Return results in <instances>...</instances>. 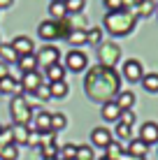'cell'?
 I'll return each mask as SVG.
<instances>
[{"mask_svg":"<svg viewBox=\"0 0 158 160\" xmlns=\"http://www.w3.org/2000/svg\"><path fill=\"white\" fill-rule=\"evenodd\" d=\"M135 100H137V98H135L133 91H121L114 102L119 104V109H121V112H130V109L135 107Z\"/></svg>","mask_w":158,"mask_h":160,"instance_id":"9a60e30c","label":"cell"},{"mask_svg":"<svg viewBox=\"0 0 158 160\" xmlns=\"http://www.w3.org/2000/svg\"><path fill=\"white\" fill-rule=\"evenodd\" d=\"M56 160H77V144H65L58 148Z\"/></svg>","mask_w":158,"mask_h":160,"instance_id":"83f0119b","label":"cell"},{"mask_svg":"<svg viewBox=\"0 0 158 160\" xmlns=\"http://www.w3.org/2000/svg\"><path fill=\"white\" fill-rule=\"evenodd\" d=\"M16 65L21 68V74H23V72H37V68H40V63H37V56H35V53H28V56H19Z\"/></svg>","mask_w":158,"mask_h":160,"instance_id":"ac0fdd59","label":"cell"},{"mask_svg":"<svg viewBox=\"0 0 158 160\" xmlns=\"http://www.w3.org/2000/svg\"><path fill=\"white\" fill-rule=\"evenodd\" d=\"M0 130H3V125H0Z\"/></svg>","mask_w":158,"mask_h":160,"instance_id":"c3c4849f","label":"cell"},{"mask_svg":"<svg viewBox=\"0 0 158 160\" xmlns=\"http://www.w3.org/2000/svg\"><path fill=\"white\" fill-rule=\"evenodd\" d=\"M135 121H137V116L133 114V109H130V112H121V116H119V123H123V125H130V128L135 125Z\"/></svg>","mask_w":158,"mask_h":160,"instance_id":"74e56055","label":"cell"},{"mask_svg":"<svg viewBox=\"0 0 158 160\" xmlns=\"http://www.w3.org/2000/svg\"><path fill=\"white\" fill-rule=\"evenodd\" d=\"M12 139H14V144L19 146V144H26L28 142V135H30V125H23V123H14L12 128Z\"/></svg>","mask_w":158,"mask_h":160,"instance_id":"5bb4252c","label":"cell"},{"mask_svg":"<svg viewBox=\"0 0 158 160\" xmlns=\"http://www.w3.org/2000/svg\"><path fill=\"white\" fill-rule=\"evenodd\" d=\"M77 160H93V148L86 144L77 146Z\"/></svg>","mask_w":158,"mask_h":160,"instance_id":"e575fe53","label":"cell"},{"mask_svg":"<svg viewBox=\"0 0 158 160\" xmlns=\"http://www.w3.org/2000/svg\"><path fill=\"white\" fill-rule=\"evenodd\" d=\"M35 95L40 98V100H51V95H49V84H42V86L35 91Z\"/></svg>","mask_w":158,"mask_h":160,"instance_id":"60d3db41","label":"cell"},{"mask_svg":"<svg viewBox=\"0 0 158 160\" xmlns=\"http://www.w3.org/2000/svg\"><path fill=\"white\" fill-rule=\"evenodd\" d=\"M0 60H3L5 65H9V63H16V60H19L16 51L12 49V44H0Z\"/></svg>","mask_w":158,"mask_h":160,"instance_id":"d4e9b609","label":"cell"},{"mask_svg":"<svg viewBox=\"0 0 158 160\" xmlns=\"http://www.w3.org/2000/svg\"><path fill=\"white\" fill-rule=\"evenodd\" d=\"M84 91L93 102H100V104L112 102V100H116V95L121 93V77L112 68L95 65V68H91L89 72H86Z\"/></svg>","mask_w":158,"mask_h":160,"instance_id":"6da1fadb","label":"cell"},{"mask_svg":"<svg viewBox=\"0 0 158 160\" xmlns=\"http://www.w3.org/2000/svg\"><path fill=\"white\" fill-rule=\"evenodd\" d=\"M65 65L63 63H54V65H49L47 68V72H44V84H51V81H65Z\"/></svg>","mask_w":158,"mask_h":160,"instance_id":"4fadbf2b","label":"cell"},{"mask_svg":"<svg viewBox=\"0 0 158 160\" xmlns=\"http://www.w3.org/2000/svg\"><path fill=\"white\" fill-rule=\"evenodd\" d=\"M49 16H51V21H63V19H68L65 2H51V5H49Z\"/></svg>","mask_w":158,"mask_h":160,"instance_id":"603a6c76","label":"cell"},{"mask_svg":"<svg viewBox=\"0 0 158 160\" xmlns=\"http://www.w3.org/2000/svg\"><path fill=\"white\" fill-rule=\"evenodd\" d=\"M7 74H9V68L3 63V60H0V79H3V77H7Z\"/></svg>","mask_w":158,"mask_h":160,"instance_id":"b9f144b4","label":"cell"},{"mask_svg":"<svg viewBox=\"0 0 158 160\" xmlns=\"http://www.w3.org/2000/svg\"><path fill=\"white\" fill-rule=\"evenodd\" d=\"M37 35L42 37V40L51 42V40H58V23L51 19L47 21H40V26H37Z\"/></svg>","mask_w":158,"mask_h":160,"instance_id":"8fae6325","label":"cell"},{"mask_svg":"<svg viewBox=\"0 0 158 160\" xmlns=\"http://www.w3.org/2000/svg\"><path fill=\"white\" fill-rule=\"evenodd\" d=\"M19 84H21V91L35 93L37 88L44 84V79L40 77V72H23V74H21V79H19Z\"/></svg>","mask_w":158,"mask_h":160,"instance_id":"9c48e42d","label":"cell"},{"mask_svg":"<svg viewBox=\"0 0 158 160\" xmlns=\"http://www.w3.org/2000/svg\"><path fill=\"white\" fill-rule=\"evenodd\" d=\"M7 144H14V139H12V130H9V128H3V130H0V148L7 146Z\"/></svg>","mask_w":158,"mask_h":160,"instance_id":"f35d334b","label":"cell"},{"mask_svg":"<svg viewBox=\"0 0 158 160\" xmlns=\"http://www.w3.org/2000/svg\"><path fill=\"white\" fill-rule=\"evenodd\" d=\"M105 151H107L105 158H110V160H123V158H126V151H123V146L119 144V142H112Z\"/></svg>","mask_w":158,"mask_h":160,"instance_id":"484cf974","label":"cell"},{"mask_svg":"<svg viewBox=\"0 0 158 160\" xmlns=\"http://www.w3.org/2000/svg\"><path fill=\"white\" fill-rule=\"evenodd\" d=\"M28 146H33V148H40V132H35V130H30V135H28V142H26Z\"/></svg>","mask_w":158,"mask_h":160,"instance_id":"ab89813d","label":"cell"},{"mask_svg":"<svg viewBox=\"0 0 158 160\" xmlns=\"http://www.w3.org/2000/svg\"><path fill=\"white\" fill-rule=\"evenodd\" d=\"M35 56H37V63L44 65V70L49 68V65H54V63H61V51H58L56 47H51V44L42 47L40 53H35Z\"/></svg>","mask_w":158,"mask_h":160,"instance_id":"52a82bcc","label":"cell"},{"mask_svg":"<svg viewBox=\"0 0 158 160\" xmlns=\"http://www.w3.org/2000/svg\"><path fill=\"white\" fill-rule=\"evenodd\" d=\"M105 30L110 32L112 37H123L128 32L135 30V23H137V16H135L130 9H121V12H107L105 19Z\"/></svg>","mask_w":158,"mask_h":160,"instance_id":"7a4b0ae2","label":"cell"},{"mask_svg":"<svg viewBox=\"0 0 158 160\" xmlns=\"http://www.w3.org/2000/svg\"><path fill=\"white\" fill-rule=\"evenodd\" d=\"M12 49L16 51V56H28V53H35V44H33L30 37L19 35L12 40Z\"/></svg>","mask_w":158,"mask_h":160,"instance_id":"7c38bea8","label":"cell"},{"mask_svg":"<svg viewBox=\"0 0 158 160\" xmlns=\"http://www.w3.org/2000/svg\"><path fill=\"white\" fill-rule=\"evenodd\" d=\"M121 77L126 81H130V84H137V81H142V77H144V68H142V63L140 60H135V58H130L123 63V70H121Z\"/></svg>","mask_w":158,"mask_h":160,"instance_id":"8992f818","label":"cell"},{"mask_svg":"<svg viewBox=\"0 0 158 160\" xmlns=\"http://www.w3.org/2000/svg\"><path fill=\"white\" fill-rule=\"evenodd\" d=\"M151 12H156V2H154V0H142L137 7H133L135 16H149Z\"/></svg>","mask_w":158,"mask_h":160,"instance_id":"4316f807","label":"cell"},{"mask_svg":"<svg viewBox=\"0 0 158 160\" xmlns=\"http://www.w3.org/2000/svg\"><path fill=\"white\" fill-rule=\"evenodd\" d=\"M102 118H105L107 121V123H114V121H116V123H119V116H121V109H119V104L116 102H105V104H102Z\"/></svg>","mask_w":158,"mask_h":160,"instance_id":"ffe728a7","label":"cell"},{"mask_svg":"<svg viewBox=\"0 0 158 160\" xmlns=\"http://www.w3.org/2000/svg\"><path fill=\"white\" fill-rule=\"evenodd\" d=\"M40 153H42V160H56V158H58V146H56V142L42 144V146H40Z\"/></svg>","mask_w":158,"mask_h":160,"instance_id":"f1b7e54d","label":"cell"},{"mask_svg":"<svg viewBox=\"0 0 158 160\" xmlns=\"http://www.w3.org/2000/svg\"><path fill=\"white\" fill-rule=\"evenodd\" d=\"M63 65H65V70H70V72H84V70L89 68V56H86L81 49H70V51L65 53Z\"/></svg>","mask_w":158,"mask_h":160,"instance_id":"5b68a950","label":"cell"},{"mask_svg":"<svg viewBox=\"0 0 158 160\" xmlns=\"http://www.w3.org/2000/svg\"><path fill=\"white\" fill-rule=\"evenodd\" d=\"M33 125H35V132H51V114H49V112L35 114Z\"/></svg>","mask_w":158,"mask_h":160,"instance_id":"e0dca14e","label":"cell"},{"mask_svg":"<svg viewBox=\"0 0 158 160\" xmlns=\"http://www.w3.org/2000/svg\"><path fill=\"white\" fill-rule=\"evenodd\" d=\"M19 91H21V84L12 74H7V77L0 79V93H3V95H12V93H19Z\"/></svg>","mask_w":158,"mask_h":160,"instance_id":"d6986e66","label":"cell"},{"mask_svg":"<svg viewBox=\"0 0 158 160\" xmlns=\"http://www.w3.org/2000/svg\"><path fill=\"white\" fill-rule=\"evenodd\" d=\"M51 2H65V0H51Z\"/></svg>","mask_w":158,"mask_h":160,"instance_id":"bcb514c9","label":"cell"},{"mask_svg":"<svg viewBox=\"0 0 158 160\" xmlns=\"http://www.w3.org/2000/svg\"><path fill=\"white\" fill-rule=\"evenodd\" d=\"M116 135L121 139H133V128L130 125H123V123H116Z\"/></svg>","mask_w":158,"mask_h":160,"instance_id":"8d00e7d4","label":"cell"},{"mask_svg":"<svg viewBox=\"0 0 158 160\" xmlns=\"http://www.w3.org/2000/svg\"><path fill=\"white\" fill-rule=\"evenodd\" d=\"M65 125H68V118H65V114H51V132H58V130H63Z\"/></svg>","mask_w":158,"mask_h":160,"instance_id":"1f68e13d","label":"cell"},{"mask_svg":"<svg viewBox=\"0 0 158 160\" xmlns=\"http://www.w3.org/2000/svg\"><path fill=\"white\" fill-rule=\"evenodd\" d=\"M9 112H12L14 123L30 125V121H33V107H30V102L26 100V98H21V95L12 98V102H9Z\"/></svg>","mask_w":158,"mask_h":160,"instance_id":"3957f363","label":"cell"},{"mask_svg":"<svg viewBox=\"0 0 158 160\" xmlns=\"http://www.w3.org/2000/svg\"><path fill=\"white\" fill-rule=\"evenodd\" d=\"M84 0H65V9H68V16L70 14H81L84 12Z\"/></svg>","mask_w":158,"mask_h":160,"instance_id":"d6a6232c","label":"cell"},{"mask_svg":"<svg viewBox=\"0 0 158 160\" xmlns=\"http://www.w3.org/2000/svg\"><path fill=\"white\" fill-rule=\"evenodd\" d=\"M100 160H110V158H105V156H102V158H100Z\"/></svg>","mask_w":158,"mask_h":160,"instance_id":"7dc6e473","label":"cell"},{"mask_svg":"<svg viewBox=\"0 0 158 160\" xmlns=\"http://www.w3.org/2000/svg\"><path fill=\"white\" fill-rule=\"evenodd\" d=\"M19 158V146L16 144H7L0 148V160H16Z\"/></svg>","mask_w":158,"mask_h":160,"instance_id":"f546056e","label":"cell"},{"mask_svg":"<svg viewBox=\"0 0 158 160\" xmlns=\"http://www.w3.org/2000/svg\"><path fill=\"white\" fill-rule=\"evenodd\" d=\"M12 5H14V0H0V9H7Z\"/></svg>","mask_w":158,"mask_h":160,"instance_id":"7bdbcfd3","label":"cell"},{"mask_svg":"<svg viewBox=\"0 0 158 160\" xmlns=\"http://www.w3.org/2000/svg\"><path fill=\"white\" fill-rule=\"evenodd\" d=\"M128 156H137V158H144L146 153H149V146L144 144L140 137H135V139H130V144H128Z\"/></svg>","mask_w":158,"mask_h":160,"instance_id":"44dd1931","label":"cell"},{"mask_svg":"<svg viewBox=\"0 0 158 160\" xmlns=\"http://www.w3.org/2000/svg\"><path fill=\"white\" fill-rule=\"evenodd\" d=\"M86 44H98V47H100L102 44V28H89L86 30Z\"/></svg>","mask_w":158,"mask_h":160,"instance_id":"4dcf8cb0","label":"cell"},{"mask_svg":"<svg viewBox=\"0 0 158 160\" xmlns=\"http://www.w3.org/2000/svg\"><path fill=\"white\" fill-rule=\"evenodd\" d=\"M140 2H142V0H126V7H128V5H133V7H137Z\"/></svg>","mask_w":158,"mask_h":160,"instance_id":"ee69618b","label":"cell"},{"mask_svg":"<svg viewBox=\"0 0 158 160\" xmlns=\"http://www.w3.org/2000/svg\"><path fill=\"white\" fill-rule=\"evenodd\" d=\"M140 139H142L146 146L158 144V123H154V121L142 123V128H140Z\"/></svg>","mask_w":158,"mask_h":160,"instance_id":"30bf717a","label":"cell"},{"mask_svg":"<svg viewBox=\"0 0 158 160\" xmlns=\"http://www.w3.org/2000/svg\"><path fill=\"white\" fill-rule=\"evenodd\" d=\"M102 5L107 7V12H121V9H128L126 0H102Z\"/></svg>","mask_w":158,"mask_h":160,"instance_id":"836d02e7","label":"cell"},{"mask_svg":"<svg viewBox=\"0 0 158 160\" xmlns=\"http://www.w3.org/2000/svg\"><path fill=\"white\" fill-rule=\"evenodd\" d=\"M123 160H144V158H137V156H128V153H126V158H123Z\"/></svg>","mask_w":158,"mask_h":160,"instance_id":"f6af8a7d","label":"cell"},{"mask_svg":"<svg viewBox=\"0 0 158 160\" xmlns=\"http://www.w3.org/2000/svg\"><path fill=\"white\" fill-rule=\"evenodd\" d=\"M98 58H100V65L102 68H112L119 63V58H121V47H119L116 42H102L100 49H98Z\"/></svg>","mask_w":158,"mask_h":160,"instance_id":"277c9868","label":"cell"},{"mask_svg":"<svg viewBox=\"0 0 158 160\" xmlns=\"http://www.w3.org/2000/svg\"><path fill=\"white\" fill-rule=\"evenodd\" d=\"M58 23V37H68L70 35V30H72V23H70V19H63V21H56Z\"/></svg>","mask_w":158,"mask_h":160,"instance_id":"d590c367","label":"cell"},{"mask_svg":"<svg viewBox=\"0 0 158 160\" xmlns=\"http://www.w3.org/2000/svg\"><path fill=\"white\" fill-rule=\"evenodd\" d=\"M114 142V135H112V130H107V128H102V125H98V128L91 130V144L93 146H100V148H107Z\"/></svg>","mask_w":158,"mask_h":160,"instance_id":"ba28073f","label":"cell"},{"mask_svg":"<svg viewBox=\"0 0 158 160\" xmlns=\"http://www.w3.org/2000/svg\"><path fill=\"white\" fill-rule=\"evenodd\" d=\"M65 40L70 42V47H72V49H79V47H84V44H86V30L84 28H72Z\"/></svg>","mask_w":158,"mask_h":160,"instance_id":"7402d4cb","label":"cell"},{"mask_svg":"<svg viewBox=\"0 0 158 160\" xmlns=\"http://www.w3.org/2000/svg\"><path fill=\"white\" fill-rule=\"evenodd\" d=\"M68 93H70L68 81H51V84H49V95H51V100H63V98H68Z\"/></svg>","mask_w":158,"mask_h":160,"instance_id":"2e32d148","label":"cell"},{"mask_svg":"<svg viewBox=\"0 0 158 160\" xmlns=\"http://www.w3.org/2000/svg\"><path fill=\"white\" fill-rule=\"evenodd\" d=\"M140 84H142V88H144L146 93H158V74H156V72L144 74Z\"/></svg>","mask_w":158,"mask_h":160,"instance_id":"cb8c5ba5","label":"cell"}]
</instances>
